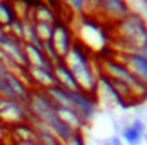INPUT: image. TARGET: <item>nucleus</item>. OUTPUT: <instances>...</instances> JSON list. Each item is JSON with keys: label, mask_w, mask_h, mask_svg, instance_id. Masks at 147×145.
I'll return each mask as SVG.
<instances>
[{"label": "nucleus", "mask_w": 147, "mask_h": 145, "mask_svg": "<svg viewBox=\"0 0 147 145\" xmlns=\"http://www.w3.org/2000/svg\"><path fill=\"white\" fill-rule=\"evenodd\" d=\"M63 60L70 66L81 90L98 96V68H95L93 57L89 47H86L76 40Z\"/></svg>", "instance_id": "nucleus-1"}, {"label": "nucleus", "mask_w": 147, "mask_h": 145, "mask_svg": "<svg viewBox=\"0 0 147 145\" xmlns=\"http://www.w3.org/2000/svg\"><path fill=\"white\" fill-rule=\"evenodd\" d=\"M114 30L123 44L120 52H139L147 49V21L138 11L131 9L130 14L115 22Z\"/></svg>", "instance_id": "nucleus-2"}, {"label": "nucleus", "mask_w": 147, "mask_h": 145, "mask_svg": "<svg viewBox=\"0 0 147 145\" xmlns=\"http://www.w3.org/2000/svg\"><path fill=\"white\" fill-rule=\"evenodd\" d=\"M100 65H101L98 68L100 71L105 72L109 77L115 79V81H120L123 84H127L133 90V93L136 95V98L141 103L144 99H147V84H144L139 77H136L119 58H115V57H106V58H101Z\"/></svg>", "instance_id": "nucleus-3"}, {"label": "nucleus", "mask_w": 147, "mask_h": 145, "mask_svg": "<svg viewBox=\"0 0 147 145\" xmlns=\"http://www.w3.org/2000/svg\"><path fill=\"white\" fill-rule=\"evenodd\" d=\"M32 88L27 87L13 71L0 74V98L10 101L27 103Z\"/></svg>", "instance_id": "nucleus-4"}, {"label": "nucleus", "mask_w": 147, "mask_h": 145, "mask_svg": "<svg viewBox=\"0 0 147 145\" xmlns=\"http://www.w3.org/2000/svg\"><path fill=\"white\" fill-rule=\"evenodd\" d=\"M74 41H76V33H74V30L70 27L68 21L59 17L57 21L54 22V32H52L51 43L62 58L67 57V54L70 52V49H71Z\"/></svg>", "instance_id": "nucleus-5"}, {"label": "nucleus", "mask_w": 147, "mask_h": 145, "mask_svg": "<svg viewBox=\"0 0 147 145\" xmlns=\"http://www.w3.org/2000/svg\"><path fill=\"white\" fill-rule=\"evenodd\" d=\"M30 120H32V113L26 103L2 99L0 103V122L2 123L13 126L22 122H30Z\"/></svg>", "instance_id": "nucleus-6"}, {"label": "nucleus", "mask_w": 147, "mask_h": 145, "mask_svg": "<svg viewBox=\"0 0 147 145\" xmlns=\"http://www.w3.org/2000/svg\"><path fill=\"white\" fill-rule=\"evenodd\" d=\"M147 134V123L144 118L134 115L130 122H125L119 128V136L125 145H142Z\"/></svg>", "instance_id": "nucleus-7"}, {"label": "nucleus", "mask_w": 147, "mask_h": 145, "mask_svg": "<svg viewBox=\"0 0 147 145\" xmlns=\"http://www.w3.org/2000/svg\"><path fill=\"white\" fill-rule=\"evenodd\" d=\"M131 8L128 0H101L98 3L96 13L101 14L105 19L115 22L122 21L127 14H130Z\"/></svg>", "instance_id": "nucleus-8"}, {"label": "nucleus", "mask_w": 147, "mask_h": 145, "mask_svg": "<svg viewBox=\"0 0 147 145\" xmlns=\"http://www.w3.org/2000/svg\"><path fill=\"white\" fill-rule=\"evenodd\" d=\"M115 58H119L136 77L147 84V55L139 52H120Z\"/></svg>", "instance_id": "nucleus-9"}, {"label": "nucleus", "mask_w": 147, "mask_h": 145, "mask_svg": "<svg viewBox=\"0 0 147 145\" xmlns=\"http://www.w3.org/2000/svg\"><path fill=\"white\" fill-rule=\"evenodd\" d=\"M0 49L5 50L19 66H24V68L29 66L26 52H24V43L19 41L18 38H14L13 35H10L8 32H5L0 36Z\"/></svg>", "instance_id": "nucleus-10"}, {"label": "nucleus", "mask_w": 147, "mask_h": 145, "mask_svg": "<svg viewBox=\"0 0 147 145\" xmlns=\"http://www.w3.org/2000/svg\"><path fill=\"white\" fill-rule=\"evenodd\" d=\"M27 71H29L30 79H32L33 88L46 90V88L52 87V85H57V81H55V76H54V69L29 65L27 66Z\"/></svg>", "instance_id": "nucleus-11"}, {"label": "nucleus", "mask_w": 147, "mask_h": 145, "mask_svg": "<svg viewBox=\"0 0 147 145\" xmlns=\"http://www.w3.org/2000/svg\"><path fill=\"white\" fill-rule=\"evenodd\" d=\"M54 76H55V81H57V85H60V87L67 88V90H73V91L81 90L76 77H74L70 66L67 65V62L63 58L54 63Z\"/></svg>", "instance_id": "nucleus-12"}, {"label": "nucleus", "mask_w": 147, "mask_h": 145, "mask_svg": "<svg viewBox=\"0 0 147 145\" xmlns=\"http://www.w3.org/2000/svg\"><path fill=\"white\" fill-rule=\"evenodd\" d=\"M55 113L63 123H67L73 131H82L89 123L73 109V107H63V106H55Z\"/></svg>", "instance_id": "nucleus-13"}, {"label": "nucleus", "mask_w": 147, "mask_h": 145, "mask_svg": "<svg viewBox=\"0 0 147 145\" xmlns=\"http://www.w3.org/2000/svg\"><path fill=\"white\" fill-rule=\"evenodd\" d=\"M24 52H26V57H27L29 65H35V66H43V68L54 69V63L46 57V54L43 52L41 47L24 43Z\"/></svg>", "instance_id": "nucleus-14"}, {"label": "nucleus", "mask_w": 147, "mask_h": 145, "mask_svg": "<svg viewBox=\"0 0 147 145\" xmlns=\"http://www.w3.org/2000/svg\"><path fill=\"white\" fill-rule=\"evenodd\" d=\"M11 132H13V137L18 142H29V140H38V132H36L35 126L30 122H22L18 123V125L11 126Z\"/></svg>", "instance_id": "nucleus-15"}, {"label": "nucleus", "mask_w": 147, "mask_h": 145, "mask_svg": "<svg viewBox=\"0 0 147 145\" xmlns=\"http://www.w3.org/2000/svg\"><path fill=\"white\" fill-rule=\"evenodd\" d=\"M30 19L35 22H48V24H54L55 21L59 19V14L52 6L46 5L45 2H41L38 6L32 9V16Z\"/></svg>", "instance_id": "nucleus-16"}, {"label": "nucleus", "mask_w": 147, "mask_h": 145, "mask_svg": "<svg viewBox=\"0 0 147 145\" xmlns=\"http://www.w3.org/2000/svg\"><path fill=\"white\" fill-rule=\"evenodd\" d=\"M18 19V14L14 11V6L11 0H0V25L5 28L11 25Z\"/></svg>", "instance_id": "nucleus-17"}, {"label": "nucleus", "mask_w": 147, "mask_h": 145, "mask_svg": "<svg viewBox=\"0 0 147 145\" xmlns=\"http://www.w3.org/2000/svg\"><path fill=\"white\" fill-rule=\"evenodd\" d=\"M35 30L36 35H38V40L41 43H46V41L52 40V32H54V24H48V22H35Z\"/></svg>", "instance_id": "nucleus-18"}, {"label": "nucleus", "mask_w": 147, "mask_h": 145, "mask_svg": "<svg viewBox=\"0 0 147 145\" xmlns=\"http://www.w3.org/2000/svg\"><path fill=\"white\" fill-rule=\"evenodd\" d=\"M7 32L10 35H13L14 38H18L19 41H22V36H24V25H22V19H16L11 25L7 27Z\"/></svg>", "instance_id": "nucleus-19"}, {"label": "nucleus", "mask_w": 147, "mask_h": 145, "mask_svg": "<svg viewBox=\"0 0 147 145\" xmlns=\"http://www.w3.org/2000/svg\"><path fill=\"white\" fill-rule=\"evenodd\" d=\"M87 3H89V0H68L67 5L70 6L74 13H82V11H86Z\"/></svg>", "instance_id": "nucleus-20"}, {"label": "nucleus", "mask_w": 147, "mask_h": 145, "mask_svg": "<svg viewBox=\"0 0 147 145\" xmlns=\"http://www.w3.org/2000/svg\"><path fill=\"white\" fill-rule=\"evenodd\" d=\"M70 144L71 145H87L86 144V139H84V136H82V131H78L76 134L73 136V139H71Z\"/></svg>", "instance_id": "nucleus-21"}, {"label": "nucleus", "mask_w": 147, "mask_h": 145, "mask_svg": "<svg viewBox=\"0 0 147 145\" xmlns=\"http://www.w3.org/2000/svg\"><path fill=\"white\" fill-rule=\"evenodd\" d=\"M109 140H111V145H125L123 140L120 139V136H119V134L111 136V137H109Z\"/></svg>", "instance_id": "nucleus-22"}, {"label": "nucleus", "mask_w": 147, "mask_h": 145, "mask_svg": "<svg viewBox=\"0 0 147 145\" xmlns=\"http://www.w3.org/2000/svg\"><path fill=\"white\" fill-rule=\"evenodd\" d=\"M16 145H41L38 140H29V142H18Z\"/></svg>", "instance_id": "nucleus-23"}, {"label": "nucleus", "mask_w": 147, "mask_h": 145, "mask_svg": "<svg viewBox=\"0 0 147 145\" xmlns=\"http://www.w3.org/2000/svg\"><path fill=\"white\" fill-rule=\"evenodd\" d=\"M100 145H111V140H109V139H103V140L100 142Z\"/></svg>", "instance_id": "nucleus-24"}, {"label": "nucleus", "mask_w": 147, "mask_h": 145, "mask_svg": "<svg viewBox=\"0 0 147 145\" xmlns=\"http://www.w3.org/2000/svg\"><path fill=\"white\" fill-rule=\"evenodd\" d=\"M141 2V5H142V8H144V11L147 13V0H139Z\"/></svg>", "instance_id": "nucleus-25"}, {"label": "nucleus", "mask_w": 147, "mask_h": 145, "mask_svg": "<svg viewBox=\"0 0 147 145\" xmlns=\"http://www.w3.org/2000/svg\"><path fill=\"white\" fill-rule=\"evenodd\" d=\"M2 99H3V98H0V103H2Z\"/></svg>", "instance_id": "nucleus-26"}]
</instances>
